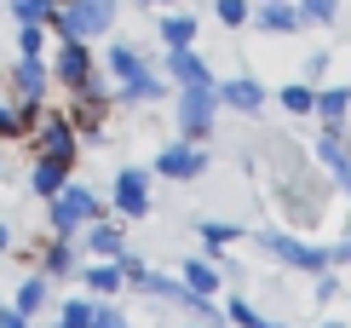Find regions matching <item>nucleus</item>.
Returning a JSON list of instances; mask_svg holds the SVG:
<instances>
[{
    "instance_id": "obj_1",
    "label": "nucleus",
    "mask_w": 351,
    "mask_h": 328,
    "mask_svg": "<svg viewBox=\"0 0 351 328\" xmlns=\"http://www.w3.org/2000/svg\"><path fill=\"white\" fill-rule=\"evenodd\" d=\"M115 23V0H69V6L52 12V29L64 40H93Z\"/></svg>"
},
{
    "instance_id": "obj_2",
    "label": "nucleus",
    "mask_w": 351,
    "mask_h": 328,
    "mask_svg": "<svg viewBox=\"0 0 351 328\" xmlns=\"http://www.w3.org/2000/svg\"><path fill=\"white\" fill-rule=\"evenodd\" d=\"M98 219V196L86 185H64L52 196V236H75L81 225H93Z\"/></svg>"
},
{
    "instance_id": "obj_3",
    "label": "nucleus",
    "mask_w": 351,
    "mask_h": 328,
    "mask_svg": "<svg viewBox=\"0 0 351 328\" xmlns=\"http://www.w3.org/2000/svg\"><path fill=\"white\" fill-rule=\"evenodd\" d=\"M35 156L40 161H75V127H69V115H40L35 121Z\"/></svg>"
},
{
    "instance_id": "obj_4",
    "label": "nucleus",
    "mask_w": 351,
    "mask_h": 328,
    "mask_svg": "<svg viewBox=\"0 0 351 328\" xmlns=\"http://www.w3.org/2000/svg\"><path fill=\"white\" fill-rule=\"evenodd\" d=\"M115 207H121L127 219L150 213V173H144V167H121V173H115Z\"/></svg>"
},
{
    "instance_id": "obj_5",
    "label": "nucleus",
    "mask_w": 351,
    "mask_h": 328,
    "mask_svg": "<svg viewBox=\"0 0 351 328\" xmlns=\"http://www.w3.org/2000/svg\"><path fill=\"white\" fill-rule=\"evenodd\" d=\"M265 248H271L282 265H300V271H311V277H323L328 265H334V259H328V248H305L300 236H265Z\"/></svg>"
},
{
    "instance_id": "obj_6",
    "label": "nucleus",
    "mask_w": 351,
    "mask_h": 328,
    "mask_svg": "<svg viewBox=\"0 0 351 328\" xmlns=\"http://www.w3.org/2000/svg\"><path fill=\"white\" fill-rule=\"evenodd\" d=\"M213 104H219L213 86H184V98H179V127L190 132V139H202V132L213 127Z\"/></svg>"
},
{
    "instance_id": "obj_7",
    "label": "nucleus",
    "mask_w": 351,
    "mask_h": 328,
    "mask_svg": "<svg viewBox=\"0 0 351 328\" xmlns=\"http://www.w3.org/2000/svg\"><path fill=\"white\" fill-rule=\"evenodd\" d=\"M52 69H58V81L64 86H81L86 75H93V52H86V40H64L52 58Z\"/></svg>"
},
{
    "instance_id": "obj_8",
    "label": "nucleus",
    "mask_w": 351,
    "mask_h": 328,
    "mask_svg": "<svg viewBox=\"0 0 351 328\" xmlns=\"http://www.w3.org/2000/svg\"><path fill=\"white\" fill-rule=\"evenodd\" d=\"M317 156H323V167L334 173V185H340L346 196H351V150L340 144V127H328V132H323V144H317Z\"/></svg>"
},
{
    "instance_id": "obj_9",
    "label": "nucleus",
    "mask_w": 351,
    "mask_h": 328,
    "mask_svg": "<svg viewBox=\"0 0 351 328\" xmlns=\"http://www.w3.org/2000/svg\"><path fill=\"white\" fill-rule=\"evenodd\" d=\"M202 167H208V156L190 150V144H173V150L156 156V173H167V178H196Z\"/></svg>"
},
{
    "instance_id": "obj_10",
    "label": "nucleus",
    "mask_w": 351,
    "mask_h": 328,
    "mask_svg": "<svg viewBox=\"0 0 351 328\" xmlns=\"http://www.w3.org/2000/svg\"><path fill=\"white\" fill-rule=\"evenodd\" d=\"M12 86H18V98H47V64H40V58H18V64H12Z\"/></svg>"
},
{
    "instance_id": "obj_11",
    "label": "nucleus",
    "mask_w": 351,
    "mask_h": 328,
    "mask_svg": "<svg viewBox=\"0 0 351 328\" xmlns=\"http://www.w3.org/2000/svg\"><path fill=\"white\" fill-rule=\"evenodd\" d=\"M167 69H173V81H184V86H213V75H208V64H202L190 47H173V58H167Z\"/></svg>"
},
{
    "instance_id": "obj_12",
    "label": "nucleus",
    "mask_w": 351,
    "mask_h": 328,
    "mask_svg": "<svg viewBox=\"0 0 351 328\" xmlns=\"http://www.w3.org/2000/svg\"><path fill=\"white\" fill-rule=\"evenodd\" d=\"M64 185H69V167H64V161H35V173H29V190H35V196L52 202Z\"/></svg>"
},
{
    "instance_id": "obj_13",
    "label": "nucleus",
    "mask_w": 351,
    "mask_h": 328,
    "mask_svg": "<svg viewBox=\"0 0 351 328\" xmlns=\"http://www.w3.org/2000/svg\"><path fill=\"white\" fill-rule=\"evenodd\" d=\"M259 23L271 29V35H294V29L305 23L300 6H288V0H265V12H259Z\"/></svg>"
},
{
    "instance_id": "obj_14",
    "label": "nucleus",
    "mask_w": 351,
    "mask_h": 328,
    "mask_svg": "<svg viewBox=\"0 0 351 328\" xmlns=\"http://www.w3.org/2000/svg\"><path fill=\"white\" fill-rule=\"evenodd\" d=\"M219 104H230V110H259V104H265V86H259V81H225V86H219Z\"/></svg>"
},
{
    "instance_id": "obj_15",
    "label": "nucleus",
    "mask_w": 351,
    "mask_h": 328,
    "mask_svg": "<svg viewBox=\"0 0 351 328\" xmlns=\"http://www.w3.org/2000/svg\"><path fill=\"white\" fill-rule=\"evenodd\" d=\"M86 248H93L98 259H121V253H127L121 231H115V225H104V219H93V225H86Z\"/></svg>"
},
{
    "instance_id": "obj_16",
    "label": "nucleus",
    "mask_w": 351,
    "mask_h": 328,
    "mask_svg": "<svg viewBox=\"0 0 351 328\" xmlns=\"http://www.w3.org/2000/svg\"><path fill=\"white\" fill-rule=\"evenodd\" d=\"M40 271H47V277H69V271H75V248H69V236H52V242H47Z\"/></svg>"
},
{
    "instance_id": "obj_17",
    "label": "nucleus",
    "mask_w": 351,
    "mask_h": 328,
    "mask_svg": "<svg viewBox=\"0 0 351 328\" xmlns=\"http://www.w3.org/2000/svg\"><path fill=\"white\" fill-rule=\"evenodd\" d=\"M110 75L121 81V86H133V81L150 75V69H144V58H138L133 47H115V52H110Z\"/></svg>"
},
{
    "instance_id": "obj_18",
    "label": "nucleus",
    "mask_w": 351,
    "mask_h": 328,
    "mask_svg": "<svg viewBox=\"0 0 351 328\" xmlns=\"http://www.w3.org/2000/svg\"><path fill=\"white\" fill-rule=\"evenodd\" d=\"M121 259H98V265H86V288H93V294H115V288H121Z\"/></svg>"
},
{
    "instance_id": "obj_19",
    "label": "nucleus",
    "mask_w": 351,
    "mask_h": 328,
    "mask_svg": "<svg viewBox=\"0 0 351 328\" xmlns=\"http://www.w3.org/2000/svg\"><path fill=\"white\" fill-rule=\"evenodd\" d=\"M47 294H52V288H47V271H40V277H23V282H18V300H12V305H18L23 317H35V311L47 305Z\"/></svg>"
},
{
    "instance_id": "obj_20",
    "label": "nucleus",
    "mask_w": 351,
    "mask_h": 328,
    "mask_svg": "<svg viewBox=\"0 0 351 328\" xmlns=\"http://www.w3.org/2000/svg\"><path fill=\"white\" fill-rule=\"evenodd\" d=\"M184 288H190V294H213V288H219V271H213L208 259H190V265H184Z\"/></svg>"
},
{
    "instance_id": "obj_21",
    "label": "nucleus",
    "mask_w": 351,
    "mask_h": 328,
    "mask_svg": "<svg viewBox=\"0 0 351 328\" xmlns=\"http://www.w3.org/2000/svg\"><path fill=\"white\" fill-rule=\"evenodd\" d=\"M58 0H12V18L18 23H52Z\"/></svg>"
},
{
    "instance_id": "obj_22",
    "label": "nucleus",
    "mask_w": 351,
    "mask_h": 328,
    "mask_svg": "<svg viewBox=\"0 0 351 328\" xmlns=\"http://www.w3.org/2000/svg\"><path fill=\"white\" fill-rule=\"evenodd\" d=\"M317 110L328 115V127H340V115L351 110V86H334V93H317Z\"/></svg>"
},
{
    "instance_id": "obj_23",
    "label": "nucleus",
    "mask_w": 351,
    "mask_h": 328,
    "mask_svg": "<svg viewBox=\"0 0 351 328\" xmlns=\"http://www.w3.org/2000/svg\"><path fill=\"white\" fill-rule=\"evenodd\" d=\"M162 40L167 47H190L196 40V18H162Z\"/></svg>"
},
{
    "instance_id": "obj_24",
    "label": "nucleus",
    "mask_w": 351,
    "mask_h": 328,
    "mask_svg": "<svg viewBox=\"0 0 351 328\" xmlns=\"http://www.w3.org/2000/svg\"><path fill=\"white\" fill-rule=\"evenodd\" d=\"M40 47H47V23H18V52L40 58Z\"/></svg>"
},
{
    "instance_id": "obj_25",
    "label": "nucleus",
    "mask_w": 351,
    "mask_h": 328,
    "mask_svg": "<svg viewBox=\"0 0 351 328\" xmlns=\"http://www.w3.org/2000/svg\"><path fill=\"white\" fill-rule=\"evenodd\" d=\"M230 323H237V328H282V323H271V317H259V311L247 305V300H230Z\"/></svg>"
},
{
    "instance_id": "obj_26",
    "label": "nucleus",
    "mask_w": 351,
    "mask_h": 328,
    "mask_svg": "<svg viewBox=\"0 0 351 328\" xmlns=\"http://www.w3.org/2000/svg\"><path fill=\"white\" fill-rule=\"evenodd\" d=\"M282 110H288V115L317 110V93H311V86H282Z\"/></svg>"
},
{
    "instance_id": "obj_27",
    "label": "nucleus",
    "mask_w": 351,
    "mask_h": 328,
    "mask_svg": "<svg viewBox=\"0 0 351 328\" xmlns=\"http://www.w3.org/2000/svg\"><path fill=\"white\" fill-rule=\"evenodd\" d=\"M58 328H93V305H86V300H69L64 317H58Z\"/></svg>"
},
{
    "instance_id": "obj_28",
    "label": "nucleus",
    "mask_w": 351,
    "mask_h": 328,
    "mask_svg": "<svg viewBox=\"0 0 351 328\" xmlns=\"http://www.w3.org/2000/svg\"><path fill=\"white\" fill-rule=\"evenodd\" d=\"M305 23H334V0H300Z\"/></svg>"
},
{
    "instance_id": "obj_29",
    "label": "nucleus",
    "mask_w": 351,
    "mask_h": 328,
    "mask_svg": "<svg viewBox=\"0 0 351 328\" xmlns=\"http://www.w3.org/2000/svg\"><path fill=\"white\" fill-rule=\"evenodd\" d=\"M93 328H133V323H127L115 305H93Z\"/></svg>"
},
{
    "instance_id": "obj_30",
    "label": "nucleus",
    "mask_w": 351,
    "mask_h": 328,
    "mask_svg": "<svg viewBox=\"0 0 351 328\" xmlns=\"http://www.w3.org/2000/svg\"><path fill=\"white\" fill-rule=\"evenodd\" d=\"M219 18H225L230 29H242L247 23V0H219Z\"/></svg>"
},
{
    "instance_id": "obj_31",
    "label": "nucleus",
    "mask_w": 351,
    "mask_h": 328,
    "mask_svg": "<svg viewBox=\"0 0 351 328\" xmlns=\"http://www.w3.org/2000/svg\"><path fill=\"white\" fill-rule=\"evenodd\" d=\"M237 225H202V242H208V248H219V242H237Z\"/></svg>"
},
{
    "instance_id": "obj_32",
    "label": "nucleus",
    "mask_w": 351,
    "mask_h": 328,
    "mask_svg": "<svg viewBox=\"0 0 351 328\" xmlns=\"http://www.w3.org/2000/svg\"><path fill=\"white\" fill-rule=\"evenodd\" d=\"M0 328H29V317H23L18 305H6V311H0Z\"/></svg>"
},
{
    "instance_id": "obj_33",
    "label": "nucleus",
    "mask_w": 351,
    "mask_h": 328,
    "mask_svg": "<svg viewBox=\"0 0 351 328\" xmlns=\"http://www.w3.org/2000/svg\"><path fill=\"white\" fill-rule=\"evenodd\" d=\"M328 259H340V265H346V259H351V242H340V248H328Z\"/></svg>"
},
{
    "instance_id": "obj_34",
    "label": "nucleus",
    "mask_w": 351,
    "mask_h": 328,
    "mask_svg": "<svg viewBox=\"0 0 351 328\" xmlns=\"http://www.w3.org/2000/svg\"><path fill=\"white\" fill-rule=\"evenodd\" d=\"M0 253H12V231L6 225H0Z\"/></svg>"
},
{
    "instance_id": "obj_35",
    "label": "nucleus",
    "mask_w": 351,
    "mask_h": 328,
    "mask_svg": "<svg viewBox=\"0 0 351 328\" xmlns=\"http://www.w3.org/2000/svg\"><path fill=\"white\" fill-rule=\"evenodd\" d=\"M144 6H167V0H144Z\"/></svg>"
},
{
    "instance_id": "obj_36",
    "label": "nucleus",
    "mask_w": 351,
    "mask_h": 328,
    "mask_svg": "<svg viewBox=\"0 0 351 328\" xmlns=\"http://www.w3.org/2000/svg\"><path fill=\"white\" fill-rule=\"evenodd\" d=\"M0 173H6V161H0Z\"/></svg>"
},
{
    "instance_id": "obj_37",
    "label": "nucleus",
    "mask_w": 351,
    "mask_h": 328,
    "mask_svg": "<svg viewBox=\"0 0 351 328\" xmlns=\"http://www.w3.org/2000/svg\"><path fill=\"white\" fill-rule=\"evenodd\" d=\"M328 328H340V323H328Z\"/></svg>"
}]
</instances>
